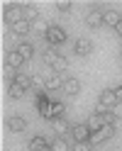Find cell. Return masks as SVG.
I'll list each match as a JSON object with an SVG mask.
<instances>
[{"mask_svg": "<svg viewBox=\"0 0 122 151\" xmlns=\"http://www.w3.org/2000/svg\"><path fill=\"white\" fill-rule=\"evenodd\" d=\"M66 39H69V34H66V29H64V27H59V24H49V32H46V42H49L51 46L64 44Z\"/></svg>", "mask_w": 122, "mask_h": 151, "instance_id": "6da1fadb", "label": "cell"}, {"mask_svg": "<svg viewBox=\"0 0 122 151\" xmlns=\"http://www.w3.org/2000/svg\"><path fill=\"white\" fill-rule=\"evenodd\" d=\"M3 20H5V24H17L20 20H25L22 17V7L20 5H10V7H5V12H3Z\"/></svg>", "mask_w": 122, "mask_h": 151, "instance_id": "7a4b0ae2", "label": "cell"}, {"mask_svg": "<svg viewBox=\"0 0 122 151\" xmlns=\"http://www.w3.org/2000/svg\"><path fill=\"white\" fill-rule=\"evenodd\" d=\"M93 51V42L86 39V37H78L76 42H73V54H78V56H88Z\"/></svg>", "mask_w": 122, "mask_h": 151, "instance_id": "3957f363", "label": "cell"}, {"mask_svg": "<svg viewBox=\"0 0 122 151\" xmlns=\"http://www.w3.org/2000/svg\"><path fill=\"white\" fill-rule=\"evenodd\" d=\"M98 102H100V105H105L108 110H112V107L117 105V95H115V88H105V90L100 93Z\"/></svg>", "mask_w": 122, "mask_h": 151, "instance_id": "277c9868", "label": "cell"}, {"mask_svg": "<svg viewBox=\"0 0 122 151\" xmlns=\"http://www.w3.org/2000/svg\"><path fill=\"white\" fill-rule=\"evenodd\" d=\"M51 129H54L59 137L71 134V124H69V119H66V117H56V119H51Z\"/></svg>", "mask_w": 122, "mask_h": 151, "instance_id": "5b68a950", "label": "cell"}, {"mask_svg": "<svg viewBox=\"0 0 122 151\" xmlns=\"http://www.w3.org/2000/svg\"><path fill=\"white\" fill-rule=\"evenodd\" d=\"M71 137L76 139V141H88V137H90L88 124H86V122H81V124H73V127H71Z\"/></svg>", "mask_w": 122, "mask_h": 151, "instance_id": "8992f818", "label": "cell"}, {"mask_svg": "<svg viewBox=\"0 0 122 151\" xmlns=\"http://www.w3.org/2000/svg\"><path fill=\"white\" fill-rule=\"evenodd\" d=\"M86 24L90 27V29H98V27L103 24V10L100 7H93V10L86 15Z\"/></svg>", "mask_w": 122, "mask_h": 151, "instance_id": "52a82bcc", "label": "cell"}, {"mask_svg": "<svg viewBox=\"0 0 122 151\" xmlns=\"http://www.w3.org/2000/svg\"><path fill=\"white\" fill-rule=\"evenodd\" d=\"M44 88H46V90H59V88H64L61 73H49V76L44 78Z\"/></svg>", "mask_w": 122, "mask_h": 151, "instance_id": "ba28073f", "label": "cell"}, {"mask_svg": "<svg viewBox=\"0 0 122 151\" xmlns=\"http://www.w3.org/2000/svg\"><path fill=\"white\" fill-rule=\"evenodd\" d=\"M37 110H39V117H44V119H51V102L46 100V95H39L37 98Z\"/></svg>", "mask_w": 122, "mask_h": 151, "instance_id": "9c48e42d", "label": "cell"}, {"mask_svg": "<svg viewBox=\"0 0 122 151\" xmlns=\"http://www.w3.org/2000/svg\"><path fill=\"white\" fill-rule=\"evenodd\" d=\"M122 20V15L117 10H103V24H108V27H117Z\"/></svg>", "mask_w": 122, "mask_h": 151, "instance_id": "30bf717a", "label": "cell"}, {"mask_svg": "<svg viewBox=\"0 0 122 151\" xmlns=\"http://www.w3.org/2000/svg\"><path fill=\"white\" fill-rule=\"evenodd\" d=\"M30 151H51V144L44 137H32L30 139Z\"/></svg>", "mask_w": 122, "mask_h": 151, "instance_id": "8fae6325", "label": "cell"}, {"mask_svg": "<svg viewBox=\"0 0 122 151\" xmlns=\"http://www.w3.org/2000/svg\"><path fill=\"white\" fill-rule=\"evenodd\" d=\"M5 63L10 66V68H20V66L25 63V59L17 54V49H12V51H7V54H5Z\"/></svg>", "mask_w": 122, "mask_h": 151, "instance_id": "7c38bea8", "label": "cell"}, {"mask_svg": "<svg viewBox=\"0 0 122 151\" xmlns=\"http://www.w3.org/2000/svg\"><path fill=\"white\" fill-rule=\"evenodd\" d=\"M25 127H27V119L25 117L12 115L10 119H7V129H10V132H25Z\"/></svg>", "mask_w": 122, "mask_h": 151, "instance_id": "4fadbf2b", "label": "cell"}, {"mask_svg": "<svg viewBox=\"0 0 122 151\" xmlns=\"http://www.w3.org/2000/svg\"><path fill=\"white\" fill-rule=\"evenodd\" d=\"M64 93H69V95H78V93H81L78 78H64Z\"/></svg>", "mask_w": 122, "mask_h": 151, "instance_id": "5bb4252c", "label": "cell"}, {"mask_svg": "<svg viewBox=\"0 0 122 151\" xmlns=\"http://www.w3.org/2000/svg\"><path fill=\"white\" fill-rule=\"evenodd\" d=\"M10 83H17V86H22L25 90H30V88H32V76H30V73H17Z\"/></svg>", "mask_w": 122, "mask_h": 151, "instance_id": "9a60e30c", "label": "cell"}, {"mask_svg": "<svg viewBox=\"0 0 122 151\" xmlns=\"http://www.w3.org/2000/svg\"><path fill=\"white\" fill-rule=\"evenodd\" d=\"M17 54H20V56H22L25 61H30L32 56H34V46H32L30 42H22L20 46H17Z\"/></svg>", "mask_w": 122, "mask_h": 151, "instance_id": "2e32d148", "label": "cell"}, {"mask_svg": "<svg viewBox=\"0 0 122 151\" xmlns=\"http://www.w3.org/2000/svg\"><path fill=\"white\" fill-rule=\"evenodd\" d=\"M22 17H25L27 22H37V20H39V12H37V7L25 5V7H22Z\"/></svg>", "mask_w": 122, "mask_h": 151, "instance_id": "e0dca14e", "label": "cell"}, {"mask_svg": "<svg viewBox=\"0 0 122 151\" xmlns=\"http://www.w3.org/2000/svg\"><path fill=\"white\" fill-rule=\"evenodd\" d=\"M49 144H51V151H71V149H69L66 137H56L54 141H49Z\"/></svg>", "mask_w": 122, "mask_h": 151, "instance_id": "ac0fdd59", "label": "cell"}, {"mask_svg": "<svg viewBox=\"0 0 122 151\" xmlns=\"http://www.w3.org/2000/svg\"><path fill=\"white\" fill-rule=\"evenodd\" d=\"M12 32H15V34H30V32H32V22L20 20L17 24H12Z\"/></svg>", "mask_w": 122, "mask_h": 151, "instance_id": "d6986e66", "label": "cell"}, {"mask_svg": "<svg viewBox=\"0 0 122 151\" xmlns=\"http://www.w3.org/2000/svg\"><path fill=\"white\" fill-rule=\"evenodd\" d=\"M7 93H10V98H12V100H20V98H25V95H27V90H25L22 86H17V83H10Z\"/></svg>", "mask_w": 122, "mask_h": 151, "instance_id": "ffe728a7", "label": "cell"}, {"mask_svg": "<svg viewBox=\"0 0 122 151\" xmlns=\"http://www.w3.org/2000/svg\"><path fill=\"white\" fill-rule=\"evenodd\" d=\"M86 124H88V129H90V132H98V129L103 127V117H100V115H90Z\"/></svg>", "mask_w": 122, "mask_h": 151, "instance_id": "44dd1931", "label": "cell"}, {"mask_svg": "<svg viewBox=\"0 0 122 151\" xmlns=\"http://www.w3.org/2000/svg\"><path fill=\"white\" fill-rule=\"evenodd\" d=\"M64 112H66V105L64 102H51V119H56V117H64Z\"/></svg>", "mask_w": 122, "mask_h": 151, "instance_id": "7402d4cb", "label": "cell"}, {"mask_svg": "<svg viewBox=\"0 0 122 151\" xmlns=\"http://www.w3.org/2000/svg\"><path fill=\"white\" fill-rule=\"evenodd\" d=\"M51 68H54V73H64V71L69 68V59H66V56H59V59H56V63L51 66Z\"/></svg>", "mask_w": 122, "mask_h": 151, "instance_id": "603a6c76", "label": "cell"}, {"mask_svg": "<svg viewBox=\"0 0 122 151\" xmlns=\"http://www.w3.org/2000/svg\"><path fill=\"white\" fill-rule=\"evenodd\" d=\"M56 59H59V54H56V49H54V46H49V49L44 51V63L54 66V63H56Z\"/></svg>", "mask_w": 122, "mask_h": 151, "instance_id": "cb8c5ba5", "label": "cell"}, {"mask_svg": "<svg viewBox=\"0 0 122 151\" xmlns=\"http://www.w3.org/2000/svg\"><path fill=\"white\" fill-rule=\"evenodd\" d=\"M32 29H34V32H39L42 37H46V32H49V24L42 22V20H37V22H32Z\"/></svg>", "mask_w": 122, "mask_h": 151, "instance_id": "d4e9b609", "label": "cell"}, {"mask_svg": "<svg viewBox=\"0 0 122 151\" xmlns=\"http://www.w3.org/2000/svg\"><path fill=\"white\" fill-rule=\"evenodd\" d=\"M103 124H115V122H117V117H115V112H112V110H108V112H103Z\"/></svg>", "mask_w": 122, "mask_h": 151, "instance_id": "484cf974", "label": "cell"}, {"mask_svg": "<svg viewBox=\"0 0 122 151\" xmlns=\"http://www.w3.org/2000/svg\"><path fill=\"white\" fill-rule=\"evenodd\" d=\"M71 7H73L71 0H59V3H56V10H59L61 15H64V12H71Z\"/></svg>", "mask_w": 122, "mask_h": 151, "instance_id": "4316f807", "label": "cell"}, {"mask_svg": "<svg viewBox=\"0 0 122 151\" xmlns=\"http://www.w3.org/2000/svg\"><path fill=\"white\" fill-rule=\"evenodd\" d=\"M90 149H93V146H90V141H76L71 151H90Z\"/></svg>", "mask_w": 122, "mask_h": 151, "instance_id": "83f0119b", "label": "cell"}, {"mask_svg": "<svg viewBox=\"0 0 122 151\" xmlns=\"http://www.w3.org/2000/svg\"><path fill=\"white\" fill-rule=\"evenodd\" d=\"M32 86H37V88H44V78H39V76H32Z\"/></svg>", "mask_w": 122, "mask_h": 151, "instance_id": "f1b7e54d", "label": "cell"}, {"mask_svg": "<svg viewBox=\"0 0 122 151\" xmlns=\"http://www.w3.org/2000/svg\"><path fill=\"white\" fill-rule=\"evenodd\" d=\"M112 112H115V117H117V119H122V102H117V105L112 107Z\"/></svg>", "mask_w": 122, "mask_h": 151, "instance_id": "f546056e", "label": "cell"}, {"mask_svg": "<svg viewBox=\"0 0 122 151\" xmlns=\"http://www.w3.org/2000/svg\"><path fill=\"white\" fill-rule=\"evenodd\" d=\"M115 95H117V102H122V83L115 88Z\"/></svg>", "mask_w": 122, "mask_h": 151, "instance_id": "4dcf8cb0", "label": "cell"}, {"mask_svg": "<svg viewBox=\"0 0 122 151\" xmlns=\"http://www.w3.org/2000/svg\"><path fill=\"white\" fill-rule=\"evenodd\" d=\"M115 32H117V34H120V37H122V20H120V24H117V27H115Z\"/></svg>", "mask_w": 122, "mask_h": 151, "instance_id": "1f68e13d", "label": "cell"}, {"mask_svg": "<svg viewBox=\"0 0 122 151\" xmlns=\"http://www.w3.org/2000/svg\"><path fill=\"white\" fill-rule=\"evenodd\" d=\"M90 151H98V149H90Z\"/></svg>", "mask_w": 122, "mask_h": 151, "instance_id": "d6a6232c", "label": "cell"}]
</instances>
